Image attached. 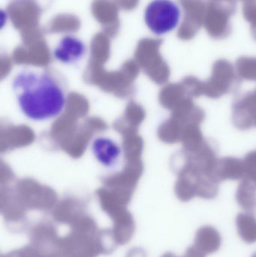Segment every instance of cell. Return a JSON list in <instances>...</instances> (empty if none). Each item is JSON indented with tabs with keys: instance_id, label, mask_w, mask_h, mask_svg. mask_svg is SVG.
Returning <instances> with one entry per match:
<instances>
[{
	"instance_id": "obj_1",
	"label": "cell",
	"mask_w": 256,
	"mask_h": 257,
	"mask_svg": "<svg viewBox=\"0 0 256 257\" xmlns=\"http://www.w3.org/2000/svg\"><path fill=\"white\" fill-rule=\"evenodd\" d=\"M12 87L20 111L31 121L54 120L66 108L64 87L46 71L22 69L12 78Z\"/></svg>"
},
{
	"instance_id": "obj_2",
	"label": "cell",
	"mask_w": 256,
	"mask_h": 257,
	"mask_svg": "<svg viewBox=\"0 0 256 257\" xmlns=\"http://www.w3.org/2000/svg\"><path fill=\"white\" fill-rule=\"evenodd\" d=\"M216 151L208 142L195 153L183 152V164L179 171L176 193L183 202L195 196L214 199L219 193V181L214 175L217 161Z\"/></svg>"
},
{
	"instance_id": "obj_3",
	"label": "cell",
	"mask_w": 256,
	"mask_h": 257,
	"mask_svg": "<svg viewBox=\"0 0 256 257\" xmlns=\"http://www.w3.org/2000/svg\"><path fill=\"white\" fill-rule=\"evenodd\" d=\"M144 19L150 32L162 36L173 31L178 25L180 9L171 0H153L145 8Z\"/></svg>"
},
{
	"instance_id": "obj_4",
	"label": "cell",
	"mask_w": 256,
	"mask_h": 257,
	"mask_svg": "<svg viewBox=\"0 0 256 257\" xmlns=\"http://www.w3.org/2000/svg\"><path fill=\"white\" fill-rule=\"evenodd\" d=\"M237 11L236 0H210L207 4L204 26L210 37L223 39L231 33L230 20Z\"/></svg>"
},
{
	"instance_id": "obj_5",
	"label": "cell",
	"mask_w": 256,
	"mask_h": 257,
	"mask_svg": "<svg viewBox=\"0 0 256 257\" xmlns=\"http://www.w3.org/2000/svg\"><path fill=\"white\" fill-rule=\"evenodd\" d=\"M238 77L235 68L228 60L220 59L213 63L211 75L204 81V96L219 99L231 91Z\"/></svg>"
},
{
	"instance_id": "obj_6",
	"label": "cell",
	"mask_w": 256,
	"mask_h": 257,
	"mask_svg": "<svg viewBox=\"0 0 256 257\" xmlns=\"http://www.w3.org/2000/svg\"><path fill=\"white\" fill-rule=\"evenodd\" d=\"M184 12L183 22L178 29V37L182 40L193 39L204 25L207 4L202 0H179Z\"/></svg>"
},
{
	"instance_id": "obj_7",
	"label": "cell",
	"mask_w": 256,
	"mask_h": 257,
	"mask_svg": "<svg viewBox=\"0 0 256 257\" xmlns=\"http://www.w3.org/2000/svg\"><path fill=\"white\" fill-rule=\"evenodd\" d=\"M87 53V45L81 38L75 35H66L56 44L53 56L61 64L74 66L79 63Z\"/></svg>"
},
{
	"instance_id": "obj_8",
	"label": "cell",
	"mask_w": 256,
	"mask_h": 257,
	"mask_svg": "<svg viewBox=\"0 0 256 257\" xmlns=\"http://www.w3.org/2000/svg\"><path fill=\"white\" fill-rule=\"evenodd\" d=\"M91 151L97 163L107 169H116L123 156L120 145L107 136L96 137L92 142Z\"/></svg>"
},
{
	"instance_id": "obj_9",
	"label": "cell",
	"mask_w": 256,
	"mask_h": 257,
	"mask_svg": "<svg viewBox=\"0 0 256 257\" xmlns=\"http://www.w3.org/2000/svg\"><path fill=\"white\" fill-rule=\"evenodd\" d=\"M232 121L240 130L256 127V89L239 97L233 104Z\"/></svg>"
},
{
	"instance_id": "obj_10",
	"label": "cell",
	"mask_w": 256,
	"mask_h": 257,
	"mask_svg": "<svg viewBox=\"0 0 256 257\" xmlns=\"http://www.w3.org/2000/svg\"><path fill=\"white\" fill-rule=\"evenodd\" d=\"M214 175L219 182L241 180L244 175L243 160L233 157L218 159L215 166Z\"/></svg>"
},
{
	"instance_id": "obj_11",
	"label": "cell",
	"mask_w": 256,
	"mask_h": 257,
	"mask_svg": "<svg viewBox=\"0 0 256 257\" xmlns=\"http://www.w3.org/2000/svg\"><path fill=\"white\" fill-rule=\"evenodd\" d=\"M194 245L205 255L214 253L220 247V235L212 226H203L197 231Z\"/></svg>"
},
{
	"instance_id": "obj_12",
	"label": "cell",
	"mask_w": 256,
	"mask_h": 257,
	"mask_svg": "<svg viewBox=\"0 0 256 257\" xmlns=\"http://www.w3.org/2000/svg\"><path fill=\"white\" fill-rule=\"evenodd\" d=\"M183 151L186 153H195L200 151L205 145L200 124H189L183 128L181 137Z\"/></svg>"
},
{
	"instance_id": "obj_13",
	"label": "cell",
	"mask_w": 256,
	"mask_h": 257,
	"mask_svg": "<svg viewBox=\"0 0 256 257\" xmlns=\"http://www.w3.org/2000/svg\"><path fill=\"white\" fill-rule=\"evenodd\" d=\"M236 200L246 212H256V185L242 179L236 192Z\"/></svg>"
},
{
	"instance_id": "obj_14",
	"label": "cell",
	"mask_w": 256,
	"mask_h": 257,
	"mask_svg": "<svg viewBox=\"0 0 256 257\" xmlns=\"http://www.w3.org/2000/svg\"><path fill=\"white\" fill-rule=\"evenodd\" d=\"M237 232L245 242H256V218L254 214L240 213L236 218Z\"/></svg>"
},
{
	"instance_id": "obj_15",
	"label": "cell",
	"mask_w": 256,
	"mask_h": 257,
	"mask_svg": "<svg viewBox=\"0 0 256 257\" xmlns=\"http://www.w3.org/2000/svg\"><path fill=\"white\" fill-rule=\"evenodd\" d=\"M235 70L240 79L256 81V57H241L237 59Z\"/></svg>"
},
{
	"instance_id": "obj_16",
	"label": "cell",
	"mask_w": 256,
	"mask_h": 257,
	"mask_svg": "<svg viewBox=\"0 0 256 257\" xmlns=\"http://www.w3.org/2000/svg\"><path fill=\"white\" fill-rule=\"evenodd\" d=\"M188 98L190 97L188 96L187 92L182 82L180 84L169 86L164 94L165 103H166L169 108H177Z\"/></svg>"
},
{
	"instance_id": "obj_17",
	"label": "cell",
	"mask_w": 256,
	"mask_h": 257,
	"mask_svg": "<svg viewBox=\"0 0 256 257\" xmlns=\"http://www.w3.org/2000/svg\"><path fill=\"white\" fill-rule=\"evenodd\" d=\"M188 96L192 98H198L204 96V81L198 79L196 77L189 75L182 81Z\"/></svg>"
},
{
	"instance_id": "obj_18",
	"label": "cell",
	"mask_w": 256,
	"mask_h": 257,
	"mask_svg": "<svg viewBox=\"0 0 256 257\" xmlns=\"http://www.w3.org/2000/svg\"><path fill=\"white\" fill-rule=\"evenodd\" d=\"M243 160L244 175L242 179L246 180L256 185V150L248 153Z\"/></svg>"
},
{
	"instance_id": "obj_19",
	"label": "cell",
	"mask_w": 256,
	"mask_h": 257,
	"mask_svg": "<svg viewBox=\"0 0 256 257\" xmlns=\"http://www.w3.org/2000/svg\"><path fill=\"white\" fill-rule=\"evenodd\" d=\"M243 15L245 20L251 24V27H256V0H248L243 4Z\"/></svg>"
},
{
	"instance_id": "obj_20",
	"label": "cell",
	"mask_w": 256,
	"mask_h": 257,
	"mask_svg": "<svg viewBox=\"0 0 256 257\" xmlns=\"http://www.w3.org/2000/svg\"><path fill=\"white\" fill-rule=\"evenodd\" d=\"M206 255L204 253L198 250L195 245L191 246L186 250L183 257H205Z\"/></svg>"
},
{
	"instance_id": "obj_21",
	"label": "cell",
	"mask_w": 256,
	"mask_h": 257,
	"mask_svg": "<svg viewBox=\"0 0 256 257\" xmlns=\"http://www.w3.org/2000/svg\"><path fill=\"white\" fill-rule=\"evenodd\" d=\"M251 34H252V37L256 41V27H251Z\"/></svg>"
},
{
	"instance_id": "obj_22",
	"label": "cell",
	"mask_w": 256,
	"mask_h": 257,
	"mask_svg": "<svg viewBox=\"0 0 256 257\" xmlns=\"http://www.w3.org/2000/svg\"><path fill=\"white\" fill-rule=\"evenodd\" d=\"M251 257H256V253H254V254Z\"/></svg>"
},
{
	"instance_id": "obj_23",
	"label": "cell",
	"mask_w": 256,
	"mask_h": 257,
	"mask_svg": "<svg viewBox=\"0 0 256 257\" xmlns=\"http://www.w3.org/2000/svg\"><path fill=\"white\" fill-rule=\"evenodd\" d=\"M242 1L246 2V1H248V0H242Z\"/></svg>"
}]
</instances>
